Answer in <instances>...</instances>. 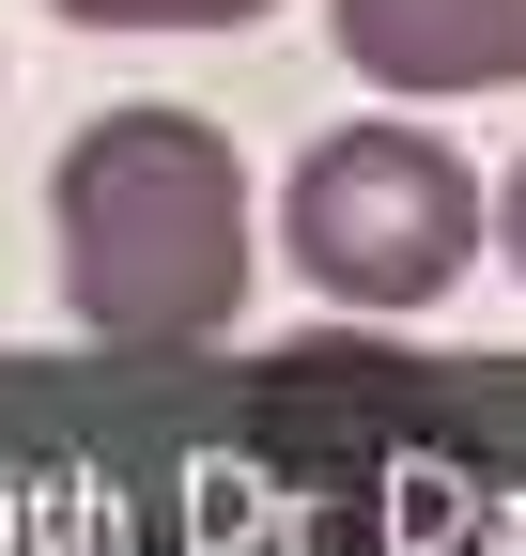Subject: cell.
<instances>
[{
  "label": "cell",
  "instance_id": "4",
  "mask_svg": "<svg viewBox=\"0 0 526 556\" xmlns=\"http://www.w3.org/2000/svg\"><path fill=\"white\" fill-rule=\"evenodd\" d=\"M78 31H248L263 0H62Z\"/></svg>",
  "mask_w": 526,
  "mask_h": 556
},
{
  "label": "cell",
  "instance_id": "5",
  "mask_svg": "<svg viewBox=\"0 0 526 556\" xmlns=\"http://www.w3.org/2000/svg\"><path fill=\"white\" fill-rule=\"evenodd\" d=\"M496 248H511V278H526V170H511V201H496Z\"/></svg>",
  "mask_w": 526,
  "mask_h": 556
},
{
  "label": "cell",
  "instance_id": "1",
  "mask_svg": "<svg viewBox=\"0 0 526 556\" xmlns=\"http://www.w3.org/2000/svg\"><path fill=\"white\" fill-rule=\"evenodd\" d=\"M62 309L109 356H202L248 309V155L202 109H109L62 139Z\"/></svg>",
  "mask_w": 526,
  "mask_h": 556
},
{
  "label": "cell",
  "instance_id": "3",
  "mask_svg": "<svg viewBox=\"0 0 526 556\" xmlns=\"http://www.w3.org/2000/svg\"><path fill=\"white\" fill-rule=\"evenodd\" d=\"M372 93H526V0H325Z\"/></svg>",
  "mask_w": 526,
  "mask_h": 556
},
{
  "label": "cell",
  "instance_id": "2",
  "mask_svg": "<svg viewBox=\"0 0 526 556\" xmlns=\"http://www.w3.org/2000/svg\"><path fill=\"white\" fill-rule=\"evenodd\" d=\"M295 263L325 278V309H434L480 263V186L434 124H341L295 170Z\"/></svg>",
  "mask_w": 526,
  "mask_h": 556
}]
</instances>
